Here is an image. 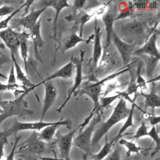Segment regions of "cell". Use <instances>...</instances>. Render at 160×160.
I'll return each mask as SVG.
<instances>
[{"mask_svg": "<svg viewBox=\"0 0 160 160\" xmlns=\"http://www.w3.org/2000/svg\"><path fill=\"white\" fill-rule=\"evenodd\" d=\"M87 156H86L85 154H83V160H86L87 158ZM41 160H64V159H59L57 158L56 157H55V158H49V157H42L40 158ZM71 160V159H70Z\"/></svg>", "mask_w": 160, "mask_h": 160, "instance_id": "43", "label": "cell"}, {"mask_svg": "<svg viewBox=\"0 0 160 160\" xmlns=\"http://www.w3.org/2000/svg\"><path fill=\"white\" fill-rule=\"evenodd\" d=\"M139 94H134V98L132 100L131 102V107L130 108V112L128 116V117L126 118V121L124 122V124L122 125V126L121 128V129H119L118 133L117 134V135L112 139L114 141L115 143H116L118 140L121 138L122 134L130 127H134V123H133V113H134V110L135 109V107L136 106V99H137L138 96Z\"/></svg>", "mask_w": 160, "mask_h": 160, "instance_id": "21", "label": "cell"}, {"mask_svg": "<svg viewBox=\"0 0 160 160\" xmlns=\"http://www.w3.org/2000/svg\"><path fill=\"white\" fill-rule=\"evenodd\" d=\"M148 119L149 121L150 124L152 126H158L160 122V116H159L151 115V116H149Z\"/></svg>", "mask_w": 160, "mask_h": 160, "instance_id": "40", "label": "cell"}, {"mask_svg": "<svg viewBox=\"0 0 160 160\" xmlns=\"http://www.w3.org/2000/svg\"><path fill=\"white\" fill-rule=\"evenodd\" d=\"M79 126L73 131H69L66 134H62L59 130L55 134L54 140L59 148L61 159L70 160V151L72 146L74 133L79 129Z\"/></svg>", "mask_w": 160, "mask_h": 160, "instance_id": "7", "label": "cell"}, {"mask_svg": "<svg viewBox=\"0 0 160 160\" xmlns=\"http://www.w3.org/2000/svg\"><path fill=\"white\" fill-rule=\"evenodd\" d=\"M47 8L44 6L37 10L32 9L30 12H29L25 16L11 19V21L12 24H13L14 26H22L25 29L30 30L36 24L41 14Z\"/></svg>", "mask_w": 160, "mask_h": 160, "instance_id": "12", "label": "cell"}, {"mask_svg": "<svg viewBox=\"0 0 160 160\" xmlns=\"http://www.w3.org/2000/svg\"><path fill=\"white\" fill-rule=\"evenodd\" d=\"M19 32H18L11 27L0 31V38L10 50L11 55H18L19 49Z\"/></svg>", "mask_w": 160, "mask_h": 160, "instance_id": "11", "label": "cell"}, {"mask_svg": "<svg viewBox=\"0 0 160 160\" xmlns=\"http://www.w3.org/2000/svg\"><path fill=\"white\" fill-rule=\"evenodd\" d=\"M149 126H148L144 122H142L140 126L136 130L134 135L132 137V139L138 140V139L144 136H148Z\"/></svg>", "mask_w": 160, "mask_h": 160, "instance_id": "32", "label": "cell"}, {"mask_svg": "<svg viewBox=\"0 0 160 160\" xmlns=\"http://www.w3.org/2000/svg\"><path fill=\"white\" fill-rule=\"evenodd\" d=\"M19 49L24 64L25 71L28 76V66L27 61L28 59V39L29 38V34L26 31L19 32Z\"/></svg>", "mask_w": 160, "mask_h": 160, "instance_id": "23", "label": "cell"}, {"mask_svg": "<svg viewBox=\"0 0 160 160\" xmlns=\"http://www.w3.org/2000/svg\"><path fill=\"white\" fill-rule=\"evenodd\" d=\"M114 144L116 143L112 139L109 142L106 141L99 151L96 154H91V159L92 160H104L112 151V148Z\"/></svg>", "mask_w": 160, "mask_h": 160, "instance_id": "25", "label": "cell"}, {"mask_svg": "<svg viewBox=\"0 0 160 160\" xmlns=\"http://www.w3.org/2000/svg\"><path fill=\"white\" fill-rule=\"evenodd\" d=\"M34 89L33 88H25L24 92L14 100L1 101L0 99V107L10 117L14 116L24 117L32 115L34 112L28 108V102L24 100V98L30 91H33Z\"/></svg>", "mask_w": 160, "mask_h": 160, "instance_id": "4", "label": "cell"}, {"mask_svg": "<svg viewBox=\"0 0 160 160\" xmlns=\"http://www.w3.org/2000/svg\"><path fill=\"white\" fill-rule=\"evenodd\" d=\"M12 62H13L14 66V71L16 72V78L18 81H20L22 84V86L28 88H36V86L35 84H32L29 79L28 76L24 74L22 71L21 66L17 62L16 57L14 55H11Z\"/></svg>", "mask_w": 160, "mask_h": 160, "instance_id": "24", "label": "cell"}, {"mask_svg": "<svg viewBox=\"0 0 160 160\" xmlns=\"http://www.w3.org/2000/svg\"><path fill=\"white\" fill-rule=\"evenodd\" d=\"M104 160H121V152L118 149H114Z\"/></svg>", "mask_w": 160, "mask_h": 160, "instance_id": "39", "label": "cell"}, {"mask_svg": "<svg viewBox=\"0 0 160 160\" xmlns=\"http://www.w3.org/2000/svg\"><path fill=\"white\" fill-rule=\"evenodd\" d=\"M41 18L38 19L36 24L29 30V32H30L29 36L31 37L33 42L35 56L38 60L42 62L39 51H38V48H42V46H44V44L45 42L41 34Z\"/></svg>", "mask_w": 160, "mask_h": 160, "instance_id": "18", "label": "cell"}, {"mask_svg": "<svg viewBox=\"0 0 160 160\" xmlns=\"http://www.w3.org/2000/svg\"><path fill=\"white\" fill-rule=\"evenodd\" d=\"M54 122H44L37 121L31 122H22L15 120L11 126L2 131H0V136L8 139L12 135H16L18 132L21 131L33 130V131H41L45 127L52 124Z\"/></svg>", "mask_w": 160, "mask_h": 160, "instance_id": "5", "label": "cell"}, {"mask_svg": "<svg viewBox=\"0 0 160 160\" xmlns=\"http://www.w3.org/2000/svg\"><path fill=\"white\" fill-rule=\"evenodd\" d=\"M44 85V98L40 121H42L48 111L52 107L57 98V90L51 81H46Z\"/></svg>", "mask_w": 160, "mask_h": 160, "instance_id": "14", "label": "cell"}, {"mask_svg": "<svg viewBox=\"0 0 160 160\" xmlns=\"http://www.w3.org/2000/svg\"><path fill=\"white\" fill-rule=\"evenodd\" d=\"M24 7V3L23 4H22L18 9H17L16 10H14L10 15L8 16V17H6L5 19H4L3 20H1L0 21V31H1L2 29H5L6 28H8V24L9 22V21H11V20L12 19V18L18 12H19V11Z\"/></svg>", "mask_w": 160, "mask_h": 160, "instance_id": "33", "label": "cell"}, {"mask_svg": "<svg viewBox=\"0 0 160 160\" xmlns=\"http://www.w3.org/2000/svg\"><path fill=\"white\" fill-rule=\"evenodd\" d=\"M85 51L81 50L80 53V57H74L73 56L71 58V61L74 64L75 68H76V76L74 78V81L72 86L68 89V97L64 101V102L62 103V104L57 109L58 112H61L62 109L64 108L66 103L68 102V101L70 99L71 95L73 94L81 86L82 82L83 81V76H82V62L84 60V55Z\"/></svg>", "mask_w": 160, "mask_h": 160, "instance_id": "6", "label": "cell"}, {"mask_svg": "<svg viewBox=\"0 0 160 160\" xmlns=\"http://www.w3.org/2000/svg\"><path fill=\"white\" fill-rule=\"evenodd\" d=\"M79 25L78 22L74 21V24L70 29V33L65 36L63 39V45L62 48V52L64 53L66 51L75 47L78 43L82 42H87L86 39H83L77 34V31Z\"/></svg>", "mask_w": 160, "mask_h": 160, "instance_id": "17", "label": "cell"}, {"mask_svg": "<svg viewBox=\"0 0 160 160\" xmlns=\"http://www.w3.org/2000/svg\"><path fill=\"white\" fill-rule=\"evenodd\" d=\"M0 78H2L5 79H8V78H7L5 75H4L2 73H1V72H0Z\"/></svg>", "mask_w": 160, "mask_h": 160, "instance_id": "45", "label": "cell"}, {"mask_svg": "<svg viewBox=\"0 0 160 160\" xmlns=\"http://www.w3.org/2000/svg\"><path fill=\"white\" fill-rule=\"evenodd\" d=\"M14 8L11 6L4 5L0 7V17L10 15L14 11Z\"/></svg>", "mask_w": 160, "mask_h": 160, "instance_id": "38", "label": "cell"}, {"mask_svg": "<svg viewBox=\"0 0 160 160\" xmlns=\"http://www.w3.org/2000/svg\"><path fill=\"white\" fill-rule=\"evenodd\" d=\"M132 62H131L130 64H129L127 66H124L123 68H121L119 71L107 76L106 77L102 78L101 80H98L96 81H94L92 82H85L81 86V87L74 93V96H81L83 94H86L88 96H89L93 101L94 103V107H96L98 105L99 102V97L101 96V92L102 91V87L104 85V84L109 81L111 80L116 77H118L119 75H121L124 74V72H126L131 70V64H132Z\"/></svg>", "mask_w": 160, "mask_h": 160, "instance_id": "2", "label": "cell"}, {"mask_svg": "<svg viewBox=\"0 0 160 160\" xmlns=\"http://www.w3.org/2000/svg\"><path fill=\"white\" fill-rule=\"evenodd\" d=\"M5 48V46L3 43H0V59L2 58H6V56L2 53V52L1 51V49H4Z\"/></svg>", "mask_w": 160, "mask_h": 160, "instance_id": "44", "label": "cell"}, {"mask_svg": "<svg viewBox=\"0 0 160 160\" xmlns=\"http://www.w3.org/2000/svg\"><path fill=\"white\" fill-rule=\"evenodd\" d=\"M47 146V142L38 139L37 132L34 131L31 136L24 142L18 145V147L19 146V152H24L29 154L38 155L46 151Z\"/></svg>", "mask_w": 160, "mask_h": 160, "instance_id": "9", "label": "cell"}, {"mask_svg": "<svg viewBox=\"0 0 160 160\" xmlns=\"http://www.w3.org/2000/svg\"><path fill=\"white\" fill-rule=\"evenodd\" d=\"M130 112V108L126 105V101L123 98H119V101L114 108L110 117L94 131L91 139L92 148L97 145L104 135L117 123L126 119Z\"/></svg>", "mask_w": 160, "mask_h": 160, "instance_id": "1", "label": "cell"}, {"mask_svg": "<svg viewBox=\"0 0 160 160\" xmlns=\"http://www.w3.org/2000/svg\"><path fill=\"white\" fill-rule=\"evenodd\" d=\"M34 2V1H26L24 2V7H26L25 9H24V13L22 14L21 17L25 16L26 15H27L29 13V8L31 6V5Z\"/></svg>", "mask_w": 160, "mask_h": 160, "instance_id": "42", "label": "cell"}, {"mask_svg": "<svg viewBox=\"0 0 160 160\" xmlns=\"http://www.w3.org/2000/svg\"><path fill=\"white\" fill-rule=\"evenodd\" d=\"M21 136H18V137L16 136L14 142L13 144L12 148L10 153L6 157V160H15L14 159V154H15V152H16V148L18 147V142H19V140L21 139ZM18 160H20V159H18Z\"/></svg>", "mask_w": 160, "mask_h": 160, "instance_id": "36", "label": "cell"}, {"mask_svg": "<svg viewBox=\"0 0 160 160\" xmlns=\"http://www.w3.org/2000/svg\"><path fill=\"white\" fill-rule=\"evenodd\" d=\"M102 120V115L100 111L97 112L92 117L88 126L85 129L79 131L78 134L73 139L72 146H75L83 151L86 156L91 155L92 146L91 139L95 128Z\"/></svg>", "mask_w": 160, "mask_h": 160, "instance_id": "3", "label": "cell"}, {"mask_svg": "<svg viewBox=\"0 0 160 160\" xmlns=\"http://www.w3.org/2000/svg\"><path fill=\"white\" fill-rule=\"evenodd\" d=\"M22 86H19L18 84L15 85H9V84H4L0 82V92H4V91H14V94H18L17 91H18V89Z\"/></svg>", "mask_w": 160, "mask_h": 160, "instance_id": "35", "label": "cell"}, {"mask_svg": "<svg viewBox=\"0 0 160 160\" xmlns=\"http://www.w3.org/2000/svg\"><path fill=\"white\" fill-rule=\"evenodd\" d=\"M122 30L133 35L139 36L144 32V24L138 21H132L126 24Z\"/></svg>", "mask_w": 160, "mask_h": 160, "instance_id": "26", "label": "cell"}, {"mask_svg": "<svg viewBox=\"0 0 160 160\" xmlns=\"http://www.w3.org/2000/svg\"><path fill=\"white\" fill-rule=\"evenodd\" d=\"M5 113V111L0 107V114H4ZM6 114V113H5Z\"/></svg>", "mask_w": 160, "mask_h": 160, "instance_id": "46", "label": "cell"}, {"mask_svg": "<svg viewBox=\"0 0 160 160\" xmlns=\"http://www.w3.org/2000/svg\"><path fill=\"white\" fill-rule=\"evenodd\" d=\"M138 86L136 84V76L134 75V72L131 71V78H130V82L128 84L127 89L124 91V92L129 96V95H131L132 94H136L138 91Z\"/></svg>", "mask_w": 160, "mask_h": 160, "instance_id": "31", "label": "cell"}, {"mask_svg": "<svg viewBox=\"0 0 160 160\" xmlns=\"http://www.w3.org/2000/svg\"><path fill=\"white\" fill-rule=\"evenodd\" d=\"M144 61L146 64V74L148 78H151L154 69L156 68L157 64L159 62V58L149 56H148L147 55H146Z\"/></svg>", "mask_w": 160, "mask_h": 160, "instance_id": "29", "label": "cell"}, {"mask_svg": "<svg viewBox=\"0 0 160 160\" xmlns=\"http://www.w3.org/2000/svg\"><path fill=\"white\" fill-rule=\"evenodd\" d=\"M111 40V42L115 45V47L118 51L121 57L124 66H128L129 64L131 56L132 55L137 45V42L134 41L131 44L126 42L119 37L115 31H114L112 34Z\"/></svg>", "mask_w": 160, "mask_h": 160, "instance_id": "8", "label": "cell"}, {"mask_svg": "<svg viewBox=\"0 0 160 160\" xmlns=\"http://www.w3.org/2000/svg\"><path fill=\"white\" fill-rule=\"evenodd\" d=\"M64 126H66L68 129H71L72 127V121L70 118L54 122L52 124L48 126L43 128L39 133H37L38 139L44 141L47 143H49L54 140L55 134L58 131L59 127Z\"/></svg>", "mask_w": 160, "mask_h": 160, "instance_id": "10", "label": "cell"}, {"mask_svg": "<svg viewBox=\"0 0 160 160\" xmlns=\"http://www.w3.org/2000/svg\"><path fill=\"white\" fill-rule=\"evenodd\" d=\"M114 15L110 12L104 13L102 16V21L105 26V30L106 32V47H109L111 44V36L114 32V22L115 21Z\"/></svg>", "mask_w": 160, "mask_h": 160, "instance_id": "22", "label": "cell"}, {"mask_svg": "<svg viewBox=\"0 0 160 160\" xmlns=\"http://www.w3.org/2000/svg\"><path fill=\"white\" fill-rule=\"evenodd\" d=\"M6 143H8V139H6L0 136V160H1L4 155V148Z\"/></svg>", "mask_w": 160, "mask_h": 160, "instance_id": "41", "label": "cell"}, {"mask_svg": "<svg viewBox=\"0 0 160 160\" xmlns=\"http://www.w3.org/2000/svg\"><path fill=\"white\" fill-rule=\"evenodd\" d=\"M118 141L121 146H123L126 148L127 150L126 154L127 157H129L132 154H138L142 149L140 146L137 145L132 141H129L126 139L120 138Z\"/></svg>", "mask_w": 160, "mask_h": 160, "instance_id": "27", "label": "cell"}, {"mask_svg": "<svg viewBox=\"0 0 160 160\" xmlns=\"http://www.w3.org/2000/svg\"><path fill=\"white\" fill-rule=\"evenodd\" d=\"M94 46H93V51H92V56L91 58V66L92 71H94L97 67L98 61L100 58L102 56V48L101 45V35L102 31L101 30V28L98 25L97 19H95V26L94 28Z\"/></svg>", "mask_w": 160, "mask_h": 160, "instance_id": "15", "label": "cell"}, {"mask_svg": "<svg viewBox=\"0 0 160 160\" xmlns=\"http://www.w3.org/2000/svg\"><path fill=\"white\" fill-rule=\"evenodd\" d=\"M74 65L71 61H70L66 65L62 66L61 68L59 69L58 71L54 72V73L49 75L48 77L42 80L41 82L38 83L36 85V87L39 86L41 84H44L46 81H51L55 78H62V79H69L71 78L73 72Z\"/></svg>", "mask_w": 160, "mask_h": 160, "instance_id": "20", "label": "cell"}, {"mask_svg": "<svg viewBox=\"0 0 160 160\" xmlns=\"http://www.w3.org/2000/svg\"><path fill=\"white\" fill-rule=\"evenodd\" d=\"M92 15H89V14L85 12L83 10H81L79 11V12L77 13L74 17V21H76L79 25L80 26V33H79V36L82 38V29H83V27L84 25L88 22L92 18Z\"/></svg>", "mask_w": 160, "mask_h": 160, "instance_id": "28", "label": "cell"}, {"mask_svg": "<svg viewBox=\"0 0 160 160\" xmlns=\"http://www.w3.org/2000/svg\"><path fill=\"white\" fill-rule=\"evenodd\" d=\"M152 84L151 90L149 93L147 94L144 92L142 91H141L139 94L144 98V107L146 108H151L152 111H154V109L156 108H159L160 106V97L159 95L156 93L155 82H152Z\"/></svg>", "mask_w": 160, "mask_h": 160, "instance_id": "19", "label": "cell"}, {"mask_svg": "<svg viewBox=\"0 0 160 160\" xmlns=\"http://www.w3.org/2000/svg\"><path fill=\"white\" fill-rule=\"evenodd\" d=\"M8 84L9 85H15L17 84L16 83V78L15 76V71H14V66L13 62L11 63V67L9 74V77L8 79Z\"/></svg>", "mask_w": 160, "mask_h": 160, "instance_id": "37", "label": "cell"}, {"mask_svg": "<svg viewBox=\"0 0 160 160\" xmlns=\"http://www.w3.org/2000/svg\"><path fill=\"white\" fill-rule=\"evenodd\" d=\"M148 136L150 137L152 139L153 142L156 144L155 151L152 153V156H153L154 154H156L157 152H158L160 149V139H159V131L156 126H152L151 129L148 131Z\"/></svg>", "mask_w": 160, "mask_h": 160, "instance_id": "30", "label": "cell"}, {"mask_svg": "<svg viewBox=\"0 0 160 160\" xmlns=\"http://www.w3.org/2000/svg\"><path fill=\"white\" fill-rule=\"evenodd\" d=\"M141 66H142L141 65V66L139 65L138 66L137 74L136 76V81L138 88H140L141 89H146V81L144 79V78L141 75Z\"/></svg>", "mask_w": 160, "mask_h": 160, "instance_id": "34", "label": "cell"}, {"mask_svg": "<svg viewBox=\"0 0 160 160\" xmlns=\"http://www.w3.org/2000/svg\"><path fill=\"white\" fill-rule=\"evenodd\" d=\"M42 3L44 7H46V8L52 7L54 9V11H55V16L53 20L52 28L53 34L51 36V38H52L55 41V44L57 48V42H58L57 29H58V19L59 14L62 9L66 8H71V6L68 3V1L66 0L45 1H42Z\"/></svg>", "mask_w": 160, "mask_h": 160, "instance_id": "13", "label": "cell"}, {"mask_svg": "<svg viewBox=\"0 0 160 160\" xmlns=\"http://www.w3.org/2000/svg\"><path fill=\"white\" fill-rule=\"evenodd\" d=\"M157 37L158 34L155 32L153 33L143 46L134 50L132 54L136 56L146 54L149 56L159 58V52L156 45Z\"/></svg>", "mask_w": 160, "mask_h": 160, "instance_id": "16", "label": "cell"}]
</instances>
